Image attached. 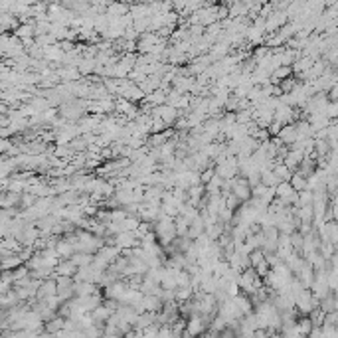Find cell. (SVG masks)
Segmentation results:
<instances>
[{
    "label": "cell",
    "instance_id": "6da1fadb",
    "mask_svg": "<svg viewBox=\"0 0 338 338\" xmlns=\"http://www.w3.org/2000/svg\"><path fill=\"white\" fill-rule=\"evenodd\" d=\"M164 306V300L158 295H144L142 302H140V310H148V312H160Z\"/></svg>",
    "mask_w": 338,
    "mask_h": 338
},
{
    "label": "cell",
    "instance_id": "7a4b0ae2",
    "mask_svg": "<svg viewBox=\"0 0 338 338\" xmlns=\"http://www.w3.org/2000/svg\"><path fill=\"white\" fill-rule=\"evenodd\" d=\"M56 252H58V255L62 257V259H70L72 255L76 254V250H74V246H72V242L66 238V236H62V238H58L56 240Z\"/></svg>",
    "mask_w": 338,
    "mask_h": 338
},
{
    "label": "cell",
    "instance_id": "3957f363",
    "mask_svg": "<svg viewBox=\"0 0 338 338\" xmlns=\"http://www.w3.org/2000/svg\"><path fill=\"white\" fill-rule=\"evenodd\" d=\"M66 328V316H62V314H56L54 318H50L48 322H46V326H44V334H58L60 330H64Z\"/></svg>",
    "mask_w": 338,
    "mask_h": 338
},
{
    "label": "cell",
    "instance_id": "277c9868",
    "mask_svg": "<svg viewBox=\"0 0 338 338\" xmlns=\"http://www.w3.org/2000/svg\"><path fill=\"white\" fill-rule=\"evenodd\" d=\"M58 295V279L56 277H50V279H44L40 289H38V298H46V296Z\"/></svg>",
    "mask_w": 338,
    "mask_h": 338
},
{
    "label": "cell",
    "instance_id": "5b68a950",
    "mask_svg": "<svg viewBox=\"0 0 338 338\" xmlns=\"http://www.w3.org/2000/svg\"><path fill=\"white\" fill-rule=\"evenodd\" d=\"M20 200H22V194L6 190V192H2V196H0V206H2V208H20Z\"/></svg>",
    "mask_w": 338,
    "mask_h": 338
},
{
    "label": "cell",
    "instance_id": "8992f818",
    "mask_svg": "<svg viewBox=\"0 0 338 338\" xmlns=\"http://www.w3.org/2000/svg\"><path fill=\"white\" fill-rule=\"evenodd\" d=\"M202 234H206V220L202 218V214L200 216H196L192 222H190V230H188V238L190 240H196L198 236H202Z\"/></svg>",
    "mask_w": 338,
    "mask_h": 338
},
{
    "label": "cell",
    "instance_id": "52a82bcc",
    "mask_svg": "<svg viewBox=\"0 0 338 338\" xmlns=\"http://www.w3.org/2000/svg\"><path fill=\"white\" fill-rule=\"evenodd\" d=\"M78 265L72 261V259H62L60 261V265L56 267V275H68V277H76V273H78Z\"/></svg>",
    "mask_w": 338,
    "mask_h": 338
},
{
    "label": "cell",
    "instance_id": "ba28073f",
    "mask_svg": "<svg viewBox=\"0 0 338 338\" xmlns=\"http://www.w3.org/2000/svg\"><path fill=\"white\" fill-rule=\"evenodd\" d=\"M22 257L20 254H10V255H2V271H12L16 269L18 265H22Z\"/></svg>",
    "mask_w": 338,
    "mask_h": 338
},
{
    "label": "cell",
    "instance_id": "9c48e42d",
    "mask_svg": "<svg viewBox=\"0 0 338 338\" xmlns=\"http://www.w3.org/2000/svg\"><path fill=\"white\" fill-rule=\"evenodd\" d=\"M261 182H263L265 186H269V188H275L281 180L277 178V174H275L273 168H265V170H261Z\"/></svg>",
    "mask_w": 338,
    "mask_h": 338
},
{
    "label": "cell",
    "instance_id": "30bf717a",
    "mask_svg": "<svg viewBox=\"0 0 338 338\" xmlns=\"http://www.w3.org/2000/svg\"><path fill=\"white\" fill-rule=\"evenodd\" d=\"M194 295H196L194 287H176V300L178 302L190 300V298H194Z\"/></svg>",
    "mask_w": 338,
    "mask_h": 338
}]
</instances>
